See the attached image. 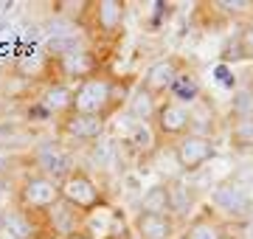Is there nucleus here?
<instances>
[{
  "mask_svg": "<svg viewBox=\"0 0 253 239\" xmlns=\"http://www.w3.org/2000/svg\"><path fill=\"white\" fill-rule=\"evenodd\" d=\"M126 99H129V79L121 82L118 76L107 74L101 68L93 76L73 84L71 110L82 113V116H96L101 121H110L118 110L126 107Z\"/></svg>",
  "mask_w": 253,
  "mask_h": 239,
  "instance_id": "nucleus-1",
  "label": "nucleus"
},
{
  "mask_svg": "<svg viewBox=\"0 0 253 239\" xmlns=\"http://www.w3.org/2000/svg\"><path fill=\"white\" fill-rule=\"evenodd\" d=\"M124 0H87V11H84L79 26L93 40V48H113L124 37Z\"/></svg>",
  "mask_w": 253,
  "mask_h": 239,
  "instance_id": "nucleus-2",
  "label": "nucleus"
},
{
  "mask_svg": "<svg viewBox=\"0 0 253 239\" xmlns=\"http://www.w3.org/2000/svg\"><path fill=\"white\" fill-rule=\"evenodd\" d=\"M59 200H62L59 180L42 175V172L23 175V180L14 189V208H20V211H26V214H34V217H42Z\"/></svg>",
  "mask_w": 253,
  "mask_h": 239,
  "instance_id": "nucleus-3",
  "label": "nucleus"
},
{
  "mask_svg": "<svg viewBox=\"0 0 253 239\" xmlns=\"http://www.w3.org/2000/svg\"><path fill=\"white\" fill-rule=\"evenodd\" d=\"M211 211L217 214L219 220H225L228 225H242L253 217V197L242 183L236 180H225L219 183L211 194Z\"/></svg>",
  "mask_w": 253,
  "mask_h": 239,
  "instance_id": "nucleus-4",
  "label": "nucleus"
},
{
  "mask_svg": "<svg viewBox=\"0 0 253 239\" xmlns=\"http://www.w3.org/2000/svg\"><path fill=\"white\" fill-rule=\"evenodd\" d=\"M59 192H62V200L71 202L73 208L82 214H87L93 208H99L101 202H107L99 180L90 172H84L82 166H73L71 172L59 180Z\"/></svg>",
  "mask_w": 253,
  "mask_h": 239,
  "instance_id": "nucleus-5",
  "label": "nucleus"
},
{
  "mask_svg": "<svg viewBox=\"0 0 253 239\" xmlns=\"http://www.w3.org/2000/svg\"><path fill=\"white\" fill-rule=\"evenodd\" d=\"M73 104V84L51 79V82L37 93V99L28 104V119L31 121H59L65 113H71Z\"/></svg>",
  "mask_w": 253,
  "mask_h": 239,
  "instance_id": "nucleus-6",
  "label": "nucleus"
},
{
  "mask_svg": "<svg viewBox=\"0 0 253 239\" xmlns=\"http://www.w3.org/2000/svg\"><path fill=\"white\" fill-rule=\"evenodd\" d=\"M152 132H155V138L166 141V144L172 147L174 141H180L183 135L191 132V110L183 107V104H177V101L169 99V96H163V99L158 101V107H155Z\"/></svg>",
  "mask_w": 253,
  "mask_h": 239,
  "instance_id": "nucleus-7",
  "label": "nucleus"
},
{
  "mask_svg": "<svg viewBox=\"0 0 253 239\" xmlns=\"http://www.w3.org/2000/svg\"><path fill=\"white\" fill-rule=\"evenodd\" d=\"M169 149H172L174 160H177V169L183 175H191V172H200L206 163H211V158L217 155V141L211 135L189 132L180 141H174Z\"/></svg>",
  "mask_w": 253,
  "mask_h": 239,
  "instance_id": "nucleus-8",
  "label": "nucleus"
},
{
  "mask_svg": "<svg viewBox=\"0 0 253 239\" xmlns=\"http://www.w3.org/2000/svg\"><path fill=\"white\" fill-rule=\"evenodd\" d=\"M186 68H189V62H186L180 54L161 56V59H155V62L144 71L141 82H138V87H141L144 93H149L152 99H163L166 93L172 90L174 79H177Z\"/></svg>",
  "mask_w": 253,
  "mask_h": 239,
  "instance_id": "nucleus-9",
  "label": "nucleus"
},
{
  "mask_svg": "<svg viewBox=\"0 0 253 239\" xmlns=\"http://www.w3.org/2000/svg\"><path fill=\"white\" fill-rule=\"evenodd\" d=\"M56 141L59 144H96L107 129V121L96 116H82V113H65L62 119L54 124Z\"/></svg>",
  "mask_w": 253,
  "mask_h": 239,
  "instance_id": "nucleus-10",
  "label": "nucleus"
},
{
  "mask_svg": "<svg viewBox=\"0 0 253 239\" xmlns=\"http://www.w3.org/2000/svg\"><path fill=\"white\" fill-rule=\"evenodd\" d=\"M54 65L59 71V82L76 84L82 79L93 76L96 71H101V59L99 51L93 48H71V51H59L54 56Z\"/></svg>",
  "mask_w": 253,
  "mask_h": 239,
  "instance_id": "nucleus-11",
  "label": "nucleus"
},
{
  "mask_svg": "<svg viewBox=\"0 0 253 239\" xmlns=\"http://www.w3.org/2000/svg\"><path fill=\"white\" fill-rule=\"evenodd\" d=\"M82 231L90 239H126L129 231H126L124 214L113 208L110 202H101L99 208H93L82 217Z\"/></svg>",
  "mask_w": 253,
  "mask_h": 239,
  "instance_id": "nucleus-12",
  "label": "nucleus"
},
{
  "mask_svg": "<svg viewBox=\"0 0 253 239\" xmlns=\"http://www.w3.org/2000/svg\"><path fill=\"white\" fill-rule=\"evenodd\" d=\"M183 239H231V225L211 211V205L191 214L180 231Z\"/></svg>",
  "mask_w": 253,
  "mask_h": 239,
  "instance_id": "nucleus-13",
  "label": "nucleus"
},
{
  "mask_svg": "<svg viewBox=\"0 0 253 239\" xmlns=\"http://www.w3.org/2000/svg\"><path fill=\"white\" fill-rule=\"evenodd\" d=\"M197 11H206L219 26H242L253 20V0H211V3H197Z\"/></svg>",
  "mask_w": 253,
  "mask_h": 239,
  "instance_id": "nucleus-14",
  "label": "nucleus"
},
{
  "mask_svg": "<svg viewBox=\"0 0 253 239\" xmlns=\"http://www.w3.org/2000/svg\"><path fill=\"white\" fill-rule=\"evenodd\" d=\"M82 217L84 214L76 211L71 202L59 200L54 205V208H48L40 220H42V228L51 231V234H56V237H71V234H76V231H82Z\"/></svg>",
  "mask_w": 253,
  "mask_h": 239,
  "instance_id": "nucleus-15",
  "label": "nucleus"
},
{
  "mask_svg": "<svg viewBox=\"0 0 253 239\" xmlns=\"http://www.w3.org/2000/svg\"><path fill=\"white\" fill-rule=\"evenodd\" d=\"M132 234L138 239H174L177 237V222L169 214L138 211L135 220H132Z\"/></svg>",
  "mask_w": 253,
  "mask_h": 239,
  "instance_id": "nucleus-16",
  "label": "nucleus"
},
{
  "mask_svg": "<svg viewBox=\"0 0 253 239\" xmlns=\"http://www.w3.org/2000/svg\"><path fill=\"white\" fill-rule=\"evenodd\" d=\"M34 160H37V169H34V172H42V175L54 177V180H62V177L73 169L71 155L65 152V147L59 144V141L40 147V149H37V155H34Z\"/></svg>",
  "mask_w": 253,
  "mask_h": 239,
  "instance_id": "nucleus-17",
  "label": "nucleus"
},
{
  "mask_svg": "<svg viewBox=\"0 0 253 239\" xmlns=\"http://www.w3.org/2000/svg\"><path fill=\"white\" fill-rule=\"evenodd\" d=\"M169 99H174L177 104H183V107H194L200 99H206V93H203V82H200V76L194 74V68H186L177 79H174L172 90L166 93Z\"/></svg>",
  "mask_w": 253,
  "mask_h": 239,
  "instance_id": "nucleus-18",
  "label": "nucleus"
},
{
  "mask_svg": "<svg viewBox=\"0 0 253 239\" xmlns=\"http://www.w3.org/2000/svg\"><path fill=\"white\" fill-rule=\"evenodd\" d=\"M6 231L11 239H37V234L42 231V220L34 214L20 211V208H9L6 211Z\"/></svg>",
  "mask_w": 253,
  "mask_h": 239,
  "instance_id": "nucleus-19",
  "label": "nucleus"
},
{
  "mask_svg": "<svg viewBox=\"0 0 253 239\" xmlns=\"http://www.w3.org/2000/svg\"><path fill=\"white\" fill-rule=\"evenodd\" d=\"M138 211H149V214H169L172 217V194H169V180L166 183H155L149 186L141 197V208Z\"/></svg>",
  "mask_w": 253,
  "mask_h": 239,
  "instance_id": "nucleus-20",
  "label": "nucleus"
},
{
  "mask_svg": "<svg viewBox=\"0 0 253 239\" xmlns=\"http://www.w3.org/2000/svg\"><path fill=\"white\" fill-rule=\"evenodd\" d=\"M169 194H172V217L174 222L177 220H186L189 211H194V202H197V194L194 189L180 180H169Z\"/></svg>",
  "mask_w": 253,
  "mask_h": 239,
  "instance_id": "nucleus-21",
  "label": "nucleus"
},
{
  "mask_svg": "<svg viewBox=\"0 0 253 239\" xmlns=\"http://www.w3.org/2000/svg\"><path fill=\"white\" fill-rule=\"evenodd\" d=\"M236 119H253V82L242 84L231 93V101H228V121Z\"/></svg>",
  "mask_w": 253,
  "mask_h": 239,
  "instance_id": "nucleus-22",
  "label": "nucleus"
},
{
  "mask_svg": "<svg viewBox=\"0 0 253 239\" xmlns=\"http://www.w3.org/2000/svg\"><path fill=\"white\" fill-rule=\"evenodd\" d=\"M228 144L236 152H253V119L228 121Z\"/></svg>",
  "mask_w": 253,
  "mask_h": 239,
  "instance_id": "nucleus-23",
  "label": "nucleus"
},
{
  "mask_svg": "<svg viewBox=\"0 0 253 239\" xmlns=\"http://www.w3.org/2000/svg\"><path fill=\"white\" fill-rule=\"evenodd\" d=\"M158 101L161 99H152L149 93H144L141 87H135V90L129 93V99H126V113H129L135 121H141V124H144V121L152 124V116H155Z\"/></svg>",
  "mask_w": 253,
  "mask_h": 239,
  "instance_id": "nucleus-24",
  "label": "nucleus"
},
{
  "mask_svg": "<svg viewBox=\"0 0 253 239\" xmlns=\"http://www.w3.org/2000/svg\"><path fill=\"white\" fill-rule=\"evenodd\" d=\"M234 40L239 42L242 54L248 56V62H251V59H253V20H251V23H242V26H239V31L234 34Z\"/></svg>",
  "mask_w": 253,
  "mask_h": 239,
  "instance_id": "nucleus-25",
  "label": "nucleus"
},
{
  "mask_svg": "<svg viewBox=\"0 0 253 239\" xmlns=\"http://www.w3.org/2000/svg\"><path fill=\"white\" fill-rule=\"evenodd\" d=\"M65 239H90L84 231H76V234H71V237H65Z\"/></svg>",
  "mask_w": 253,
  "mask_h": 239,
  "instance_id": "nucleus-26",
  "label": "nucleus"
},
{
  "mask_svg": "<svg viewBox=\"0 0 253 239\" xmlns=\"http://www.w3.org/2000/svg\"><path fill=\"white\" fill-rule=\"evenodd\" d=\"M3 231H6V211L0 208V234H3Z\"/></svg>",
  "mask_w": 253,
  "mask_h": 239,
  "instance_id": "nucleus-27",
  "label": "nucleus"
},
{
  "mask_svg": "<svg viewBox=\"0 0 253 239\" xmlns=\"http://www.w3.org/2000/svg\"><path fill=\"white\" fill-rule=\"evenodd\" d=\"M174 239H183V237H180V234H177V237H174Z\"/></svg>",
  "mask_w": 253,
  "mask_h": 239,
  "instance_id": "nucleus-28",
  "label": "nucleus"
},
{
  "mask_svg": "<svg viewBox=\"0 0 253 239\" xmlns=\"http://www.w3.org/2000/svg\"><path fill=\"white\" fill-rule=\"evenodd\" d=\"M126 239H129V237H126Z\"/></svg>",
  "mask_w": 253,
  "mask_h": 239,
  "instance_id": "nucleus-29",
  "label": "nucleus"
}]
</instances>
